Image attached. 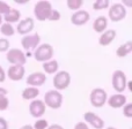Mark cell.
<instances>
[{
  "label": "cell",
  "instance_id": "15",
  "mask_svg": "<svg viewBox=\"0 0 132 129\" xmlns=\"http://www.w3.org/2000/svg\"><path fill=\"white\" fill-rule=\"evenodd\" d=\"M24 74H26V69L23 66H11L6 73V76L11 81L18 82L21 81L24 77Z\"/></svg>",
  "mask_w": 132,
  "mask_h": 129
},
{
  "label": "cell",
  "instance_id": "29",
  "mask_svg": "<svg viewBox=\"0 0 132 129\" xmlns=\"http://www.w3.org/2000/svg\"><path fill=\"white\" fill-rule=\"evenodd\" d=\"M9 11H11V6H9L6 1L0 0V15H1V16L6 15Z\"/></svg>",
  "mask_w": 132,
  "mask_h": 129
},
{
  "label": "cell",
  "instance_id": "9",
  "mask_svg": "<svg viewBox=\"0 0 132 129\" xmlns=\"http://www.w3.org/2000/svg\"><path fill=\"white\" fill-rule=\"evenodd\" d=\"M39 43H41V36H39L37 32L26 35V36H23L22 39H21L22 48L28 51V52L31 50H35V48L39 45Z\"/></svg>",
  "mask_w": 132,
  "mask_h": 129
},
{
  "label": "cell",
  "instance_id": "38",
  "mask_svg": "<svg viewBox=\"0 0 132 129\" xmlns=\"http://www.w3.org/2000/svg\"><path fill=\"white\" fill-rule=\"evenodd\" d=\"M20 129H34V128H32V126H30V125H24V126H22Z\"/></svg>",
  "mask_w": 132,
  "mask_h": 129
},
{
  "label": "cell",
  "instance_id": "2",
  "mask_svg": "<svg viewBox=\"0 0 132 129\" xmlns=\"http://www.w3.org/2000/svg\"><path fill=\"white\" fill-rule=\"evenodd\" d=\"M53 47L48 43H44L38 45L36 48H35V52H34V58L37 62H46V61H50L52 60L53 57Z\"/></svg>",
  "mask_w": 132,
  "mask_h": 129
},
{
  "label": "cell",
  "instance_id": "30",
  "mask_svg": "<svg viewBox=\"0 0 132 129\" xmlns=\"http://www.w3.org/2000/svg\"><path fill=\"white\" fill-rule=\"evenodd\" d=\"M9 106V100L7 96H0V111H6Z\"/></svg>",
  "mask_w": 132,
  "mask_h": 129
},
{
  "label": "cell",
  "instance_id": "37",
  "mask_svg": "<svg viewBox=\"0 0 132 129\" xmlns=\"http://www.w3.org/2000/svg\"><path fill=\"white\" fill-rule=\"evenodd\" d=\"M126 89H129V91H132V81H128V84H126Z\"/></svg>",
  "mask_w": 132,
  "mask_h": 129
},
{
  "label": "cell",
  "instance_id": "27",
  "mask_svg": "<svg viewBox=\"0 0 132 129\" xmlns=\"http://www.w3.org/2000/svg\"><path fill=\"white\" fill-rule=\"evenodd\" d=\"M48 127H49V123L45 119H38V120L34 123V126H32L34 129H46Z\"/></svg>",
  "mask_w": 132,
  "mask_h": 129
},
{
  "label": "cell",
  "instance_id": "33",
  "mask_svg": "<svg viewBox=\"0 0 132 129\" xmlns=\"http://www.w3.org/2000/svg\"><path fill=\"white\" fill-rule=\"evenodd\" d=\"M0 129H8V122L1 116H0Z\"/></svg>",
  "mask_w": 132,
  "mask_h": 129
},
{
  "label": "cell",
  "instance_id": "14",
  "mask_svg": "<svg viewBox=\"0 0 132 129\" xmlns=\"http://www.w3.org/2000/svg\"><path fill=\"white\" fill-rule=\"evenodd\" d=\"M46 82V75L41 72H35L31 73L26 80V83L28 86H32V88H38L42 86Z\"/></svg>",
  "mask_w": 132,
  "mask_h": 129
},
{
  "label": "cell",
  "instance_id": "34",
  "mask_svg": "<svg viewBox=\"0 0 132 129\" xmlns=\"http://www.w3.org/2000/svg\"><path fill=\"white\" fill-rule=\"evenodd\" d=\"M5 80H6V72H5L4 68L0 66V83L5 82Z\"/></svg>",
  "mask_w": 132,
  "mask_h": 129
},
{
  "label": "cell",
  "instance_id": "39",
  "mask_svg": "<svg viewBox=\"0 0 132 129\" xmlns=\"http://www.w3.org/2000/svg\"><path fill=\"white\" fill-rule=\"evenodd\" d=\"M1 24H2V16L0 15V25H1Z\"/></svg>",
  "mask_w": 132,
  "mask_h": 129
},
{
  "label": "cell",
  "instance_id": "22",
  "mask_svg": "<svg viewBox=\"0 0 132 129\" xmlns=\"http://www.w3.org/2000/svg\"><path fill=\"white\" fill-rule=\"evenodd\" d=\"M42 68H43L44 73L46 74H56L59 69V64H58L57 60H50V61H46L42 65Z\"/></svg>",
  "mask_w": 132,
  "mask_h": 129
},
{
  "label": "cell",
  "instance_id": "7",
  "mask_svg": "<svg viewBox=\"0 0 132 129\" xmlns=\"http://www.w3.org/2000/svg\"><path fill=\"white\" fill-rule=\"evenodd\" d=\"M6 59L12 66H24L27 62L26 54L20 48H9L6 52Z\"/></svg>",
  "mask_w": 132,
  "mask_h": 129
},
{
  "label": "cell",
  "instance_id": "8",
  "mask_svg": "<svg viewBox=\"0 0 132 129\" xmlns=\"http://www.w3.org/2000/svg\"><path fill=\"white\" fill-rule=\"evenodd\" d=\"M108 16H109L110 21L112 22H121L126 17V8L123 4H114L109 7V12H108Z\"/></svg>",
  "mask_w": 132,
  "mask_h": 129
},
{
  "label": "cell",
  "instance_id": "23",
  "mask_svg": "<svg viewBox=\"0 0 132 129\" xmlns=\"http://www.w3.org/2000/svg\"><path fill=\"white\" fill-rule=\"evenodd\" d=\"M0 32L6 37H11V36H14V34H15V29H14L13 24H9V23H2V24L0 25Z\"/></svg>",
  "mask_w": 132,
  "mask_h": 129
},
{
  "label": "cell",
  "instance_id": "21",
  "mask_svg": "<svg viewBox=\"0 0 132 129\" xmlns=\"http://www.w3.org/2000/svg\"><path fill=\"white\" fill-rule=\"evenodd\" d=\"M132 52V42L128 41L116 50V55L118 58H125Z\"/></svg>",
  "mask_w": 132,
  "mask_h": 129
},
{
  "label": "cell",
  "instance_id": "40",
  "mask_svg": "<svg viewBox=\"0 0 132 129\" xmlns=\"http://www.w3.org/2000/svg\"><path fill=\"white\" fill-rule=\"evenodd\" d=\"M105 129H117V128H114V127H108V128H105Z\"/></svg>",
  "mask_w": 132,
  "mask_h": 129
},
{
  "label": "cell",
  "instance_id": "31",
  "mask_svg": "<svg viewBox=\"0 0 132 129\" xmlns=\"http://www.w3.org/2000/svg\"><path fill=\"white\" fill-rule=\"evenodd\" d=\"M59 20H60V13L58 11H56V9H52L51 14L48 17V21H59Z\"/></svg>",
  "mask_w": 132,
  "mask_h": 129
},
{
  "label": "cell",
  "instance_id": "28",
  "mask_svg": "<svg viewBox=\"0 0 132 129\" xmlns=\"http://www.w3.org/2000/svg\"><path fill=\"white\" fill-rule=\"evenodd\" d=\"M123 115L125 118H132V103H126L123 106Z\"/></svg>",
  "mask_w": 132,
  "mask_h": 129
},
{
  "label": "cell",
  "instance_id": "11",
  "mask_svg": "<svg viewBox=\"0 0 132 129\" xmlns=\"http://www.w3.org/2000/svg\"><path fill=\"white\" fill-rule=\"evenodd\" d=\"M34 28H35L34 18L26 17V18H23V20L19 21L15 31L18 32L19 35H21V36H26V35H29L30 32L34 30Z\"/></svg>",
  "mask_w": 132,
  "mask_h": 129
},
{
  "label": "cell",
  "instance_id": "3",
  "mask_svg": "<svg viewBox=\"0 0 132 129\" xmlns=\"http://www.w3.org/2000/svg\"><path fill=\"white\" fill-rule=\"evenodd\" d=\"M64 97L63 95L57 90H49L48 92L44 95V105L51 110H58L62 107Z\"/></svg>",
  "mask_w": 132,
  "mask_h": 129
},
{
  "label": "cell",
  "instance_id": "35",
  "mask_svg": "<svg viewBox=\"0 0 132 129\" xmlns=\"http://www.w3.org/2000/svg\"><path fill=\"white\" fill-rule=\"evenodd\" d=\"M46 129H64L63 128V126L60 125H57V123H53V125H50Z\"/></svg>",
  "mask_w": 132,
  "mask_h": 129
},
{
  "label": "cell",
  "instance_id": "17",
  "mask_svg": "<svg viewBox=\"0 0 132 129\" xmlns=\"http://www.w3.org/2000/svg\"><path fill=\"white\" fill-rule=\"evenodd\" d=\"M116 35H117V32H116V30H114V29L105 30V31L102 32V34H101V36L98 37V44H100L101 46L110 45V44L115 41Z\"/></svg>",
  "mask_w": 132,
  "mask_h": 129
},
{
  "label": "cell",
  "instance_id": "16",
  "mask_svg": "<svg viewBox=\"0 0 132 129\" xmlns=\"http://www.w3.org/2000/svg\"><path fill=\"white\" fill-rule=\"evenodd\" d=\"M126 103H128V98L123 93H115V95L108 97L107 99V104L111 108H122Z\"/></svg>",
  "mask_w": 132,
  "mask_h": 129
},
{
  "label": "cell",
  "instance_id": "1",
  "mask_svg": "<svg viewBox=\"0 0 132 129\" xmlns=\"http://www.w3.org/2000/svg\"><path fill=\"white\" fill-rule=\"evenodd\" d=\"M52 5L50 1H46V0H41V1H37L35 4L34 7V15L41 22L44 21H48L49 15L52 12Z\"/></svg>",
  "mask_w": 132,
  "mask_h": 129
},
{
  "label": "cell",
  "instance_id": "19",
  "mask_svg": "<svg viewBox=\"0 0 132 129\" xmlns=\"http://www.w3.org/2000/svg\"><path fill=\"white\" fill-rule=\"evenodd\" d=\"M21 18V13L19 9H14V8H11V11L4 15L2 20H5V23H9V24H13L15 22H19Z\"/></svg>",
  "mask_w": 132,
  "mask_h": 129
},
{
  "label": "cell",
  "instance_id": "25",
  "mask_svg": "<svg viewBox=\"0 0 132 129\" xmlns=\"http://www.w3.org/2000/svg\"><path fill=\"white\" fill-rule=\"evenodd\" d=\"M82 5H84L82 0H67V1H66V6L68 7V9L74 11V12L79 11L82 7Z\"/></svg>",
  "mask_w": 132,
  "mask_h": 129
},
{
  "label": "cell",
  "instance_id": "12",
  "mask_svg": "<svg viewBox=\"0 0 132 129\" xmlns=\"http://www.w3.org/2000/svg\"><path fill=\"white\" fill-rule=\"evenodd\" d=\"M89 20H90V15H89L88 12L84 11V9H79V11L74 12L71 16V23L75 27H82Z\"/></svg>",
  "mask_w": 132,
  "mask_h": 129
},
{
  "label": "cell",
  "instance_id": "6",
  "mask_svg": "<svg viewBox=\"0 0 132 129\" xmlns=\"http://www.w3.org/2000/svg\"><path fill=\"white\" fill-rule=\"evenodd\" d=\"M53 86H55V90L57 91H63L65 89H67L71 84V75L66 70H60V72L56 73L55 76H53Z\"/></svg>",
  "mask_w": 132,
  "mask_h": 129
},
{
  "label": "cell",
  "instance_id": "26",
  "mask_svg": "<svg viewBox=\"0 0 132 129\" xmlns=\"http://www.w3.org/2000/svg\"><path fill=\"white\" fill-rule=\"evenodd\" d=\"M11 48V44L7 38H0V52L6 53Z\"/></svg>",
  "mask_w": 132,
  "mask_h": 129
},
{
  "label": "cell",
  "instance_id": "13",
  "mask_svg": "<svg viewBox=\"0 0 132 129\" xmlns=\"http://www.w3.org/2000/svg\"><path fill=\"white\" fill-rule=\"evenodd\" d=\"M84 119L87 123V125L92 126L95 129H103L104 128V120L101 118L100 115L95 114L94 112H86L84 114Z\"/></svg>",
  "mask_w": 132,
  "mask_h": 129
},
{
  "label": "cell",
  "instance_id": "10",
  "mask_svg": "<svg viewBox=\"0 0 132 129\" xmlns=\"http://www.w3.org/2000/svg\"><path fill=\"white\" fill-rule=\"evenodd\" d=\"M45 111H46V106L44 105L43 100L39 99L31 100V103L29 105V113L32 118L41 119L45 114Z\"/></svg>",
  "mask_w": 132,
  "mask_h": 129
},
{
  "label": "cell",
  "instance_id": "4",
  "mask_svg": "<svg viewBox=\"0 0 132 129\" xmlns=\"http://www.w3.org/2000/svg\"><path fill=\"white\" fill-rule=\"evenodd\" d=\"M126 84H128V78L125 73L121 69H116L111 76V85L114 90L117 93H123V91L126 90Z\"/></svg>",
  "mask_w": 132,
  "mask_h": 129
},
{
  "label": "cell",
  "instance_id": "24",
  "mask_svg": "<svg viewBox=\"0 0 132 129\" xmlns=\"http://www.w3.org/2000/svg\"><path fill=\"white\" fill-rule=\"evenodd\" d=\"M110 7V1L109 0H96L93 4V9L94 11H103Z\"/></svg>",
  "mask_w": 132,
  "mask_h": 129
},
{
  "label": "cell",
  "instance_id": "20",
  "mask_svg": "<svg viewBox=\"0 0 132 129\" xmlns=\"http://www.w3.org/2000/svg\"><path fill=\"white\" fill-rule=\"evenodd\" d=\"M22 98L24 100H35L39 96L38 88H32V86H27L22 91Z\"/></svg>",
  "mask_w": 132,
  "mask_h": 129
},
{
  "label": "cell",
  "instance_id": "18",
  "mask_svg": "<svg viewBox=\"0 0 132 129\" xmlns=\"http://www.w3.org/2000/svg\"><path fill=\"white\" fill-rule=\"evenodd\" d=\"M108 27V18L105 16H98L93 22V30L97 34H102L107 30Z\"/></svg>",
  "mask_w": 132,
  "mask_h": 129
},
{
  "label": "cell",
  "instance_id": "5",
  "mask_svg": "<svg viewBox=\"0 0 132 129\" xmlns=\"http://www.w3.org/2000/svg\"><path fill=\"white\" fill-rule=\"evenodd\" d=\"M107 99H108V95L107 91L102 88H95L92 90L90 95H89V100L93 107L100 108V107L104 106L107 104Z\"/></svg>",
  "mask_w": 132,
  "mask_h": 129
},
{
  "label": "cell",
  "instance_id": "36",
  "mask_svg": "<svg viewBox=\"0 0 132 129\" xmlns=\"http://www.w3.org/2000/svg\"><path fill=\"white\" fill-rule=\"evenodd\" d=\"M7 93H8V91H7L5 88H1V86H0V96H7Z\"/></svg>",
  "mask_w": 132,
  "mask_h": 129
},
{
  "label": "cell",
  "instance_id": "32",
  "mask_svg": "<svg viewBox=\"0 0 132 129\" xmlns=\"http://www.w3.org/2000/svg\"><path fill=\"white\" fill-rule=\"evenodd\" d=\"M73 129H89V127H88V125L85 122H78Z\"/></svg>",
  "mask_w": 132,
  "mask_h": 129
}]
</instances>
